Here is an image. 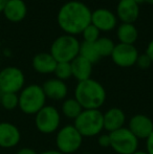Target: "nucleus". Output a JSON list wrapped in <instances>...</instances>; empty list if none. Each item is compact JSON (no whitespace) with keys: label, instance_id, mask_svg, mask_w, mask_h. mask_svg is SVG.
<instances>
[{"label":"nucleus","instance_id":"11","mask_svg":"<svg viewBox=\"0 0 153 154\" xmlns=\"http://www.w3.org/2000/svg\"><path fill=\"white\" fill-rule=\"evenodd\" d=\"M127 128L139 140H147L153 132V121L146 114L137 113L130 118Z\"/></svg>","mask_w":153,"mask_h":154},{"label":"nucleus","instance_id":"28","mask_svg":"<svg viewBox=\"0 0 153 154\" xmlns=\"http://www.w3.org/2000/svg\"><path fill=\"white\" fill-rule=\"evenodd\" d=\"M98 143L102 148L110 147V136H109V133H101L99 135Z\"/></svg>","mask_w":153,"mask_h":154},{"label":"nucleus","instance_id":"1","mask_svg":"<svg viewBox=\"0 0 153 154\" xmlns=\"http://www.w3.org/2000/svg\"><path fill=\"white\" fill-rule=\"evenodd\" d=\"M57 22L66 35L76 37L91 24V11L84 2L70 0L60 8Z\"/></svg>","mask_w":153,"mask_h":154},{"label":"nucleus","instance_id":"17","mask_svg":"<svg viewBox=\"0 0 153 154\" xmlns=\"http://www.w3.org/2000/svg\"><path fill=\"white\" fill-rule=\"evenodd\" d=\"M2 13L11 22H20L26 16L27 6L23 0H8Z\"/></svg>","mask_w":153,"mask_h":154},{"label":"nucleus","instance_id":"31","mask_svg":"<svg viewBox=\"0 0 153 154\" xmlns=\"http://www.w3.org/2000/svg\"><path fill=\"white\" fill-rule=\"evenodd\" d=\"M145 54L150 58V59H151V61L153 63V39L149 42V44H148L147 48H146V53Z\"/></svg>","mask_w":153,"mask_h":154},{"label":"nucleus","instance_id":"37","mask_svg":"<svg viewBox=\"0 0 153 154\" xmlns=\"http://www.w3.org/2000/svg\"><path fill=\"white\" fill-rule=\"evenodd\" d=\"M41 1H44V0H41Z\"/></svg>","mask_w":153,"mask_h":154},{"label":"nucleus","instance_id":"33","mask_svg":"<svg viewBox=\"0 0 153 154\" xmlns=\"http://www.w3.org/2000/svg\"><path fill=\"white\" fill-rule=\"evenodd\" d=\"M6 2H8V0H0V13L3 12V8L5 6Z\"/></svg>","mask_w":153,"mask_h":154},{"label":"nucleus","instance_id":"5","mask_svg":"<svg viewBox=\"0 0 153 154\" xmlns=\"http://www.w3.org/2000/svg\"><path fill=\"white\" fill-rule=\"evenodd\" d=\"M81 43L75 36L62 35L54 40L50 46V54L58 63H70L79 56Z\"/></svg>","mask_w":153,"mask_h":154},{"label":"nucleus","instance_id":"27","mask_svg":"<svg viewBox=\"0 0 153 154\" xmlns=\"http://www.w3.org/2000/svg\"><path fill=\"white\" fill-rule=\"evenodd\" d=\"M151 64H152L151 59L146 54H143V55H139V58H137V61L135 65H137L142 69H147L149 68Z\"/></svg>","mask_w":153,"mask_h":154},{"label":"nucleus","instance_id":"6","mask_svg":"<svg viewBox=\"0 0 153 154\" xmlns=\"http://www.w3.org/2000/svg\"><path fill=\"white\" fill-rule=\"evenodd\" d=\"M83 136L74 125H65L61 127L56 134L57 150L63 154L76 153L82 146Z\"/></svg>","mask_w":153,"mask_h":154},{"label":"nucleus","instance_id":"3","mask_svg":"<svg viewBox=\"0 0 153 154\" xmlns=\"http://www.w3.org/2000/svg\"><path fill=\"white\" fill-rule=\"evenodd\" d=\"M18 108L27 116H36L45 105L46 97L42 89V86L38 84H29L24 86L18 93Z\"/></svg>","mask_w":153,"mask_h":154},{"label":"nucleus","instance_id":"35","mask_svg":"<svg viewBox=\"0 0 153 154\" xmlns=\"http://www.w3.org/2000/svg\"><path fill=\"white\" fill-rule=\"evenodd\" d=\"M144 2H146V3H148V4H152L153 5V0H144Z\"/></svg>","mask_w":153,"mask_h":154},{"label":"nucleus","instance_id":"24","mask_svg":"<svg viewBox=\"0 0 153 154\" xmlns=\"http://www.w3.org/2000/svg\"><path fill=\"white\" fill-rule=\"evenodd\" d=\"M0 104L5 110H14L18 108L19 97L18 93L5 92L0 95Z\"/></svg>","mask_w":153,"mask_h":154},{"label":"nucleus","instance_id":"29","mask_svg":"<svg viewBox=\"0 0 153 154\" xmlns=\"http://www.w3.org/2000/svg\"><path fill=\"white\" fill-rule=\"evenodd\" d=\"M146 152L148 154H153V132L146 140Z\"/></svg>","mask_w":153,"mask_h":154},{"label":"nucleus","instance_id":"13","mask_svg":"<svg viewBox=\"0 0 153 154\" xmlns=\"http://www.w3.org/2000/svg\"><path fill=\"white\" fill-rule=\"evenodd\" d=\"M21 140V132L15 124L0 122V148L12 149Z\"/></svg>","mask_w":153,"mask_h":154},{"label":"nucleus","instance_id":"19","mask_svg":"<svg viewBox=\"0 0 153 154\" xmlns=\"http://www.w3.org/2000/svg\"><path fill=\"white\" fill-rule=\"evenodd\" d=\"M92 65L93 64L90 63L88 60L84 59L81 56H78L76 59H74L70 62L72 77L78 82L90 79L92 73Z\"/></svg>","mask_w":153,"mask_h":154},{"label":"nucleus","instance_id":"21","mask_svg":"<svg viewBox=\"0 0 153 154\" xmlns=\"http://www.w3.org/2000/svg\"><path fill=\"white\" fill-rule=\"evenodd\" d=\"M83 108L75 97L63 100L61 105V113L68 120H76L79 114L83 111Z\"/></svg>","mask_w":153,"mask_h":154},{"label":"nucleus","instance_id":"26","mask_svg":"<svg viewBox=\"0 0 153 154\" xmlns=\"http://www.w3.org/2000/svg\"><path fill=\"white\" fill-rule=\"evenodd\" d=\"M100 31L96 29L94 25L89 24L83 32H82V37H83L84 42L94 43L99 38H100Z\"/></svg>","mask_w":153,"mask_h":154},{"label":"nucleus","instance_id":"9","mask_svg":"<svg viewBox=\"0 0 153 154\" xmlns=\"http://www.w3.org/2000/svg\"><path fill=\"white\" fill-rule=\"evenodd\" d=\"M25 84V75L20 68L8 66L0 70V93H19Z\"/></svg>","mask_w":153,"mask_h":154},{"label":"nucleus","instance_id":"4","mask_svg":"<svg viewBox=\"0 0 153 154\" xmlns=\"http://www.w3.org/2000/svg\"><path fill=\"white\" fill-rule=\"evenodd\" d=\"M72 125L83 137L100 135L104 130L103 112L100 109H84Z\"/></svg>","mask_w":153,"mask_h":154},{"label":"nucleus","instance_id":"7","mask_svg":"<svg viewBox=\"0 0 153 154\" xmlns=\"http://www.w3.org/2000/svg\"><path fill=\"white\" fill-rule=\"evenodd\" d=\"M110 148L118 154H133L139 150V140L131 133L127 127L109 133Z\"/></svg>","mask_w":153,"mask_h":154},{"label":"nucleus","instance_id":"38","mask_svg":"<svg viewBox=\"0 0 153 154\" xmlns=\"http://www.w3.org/2000/svg\"><path fill=\"white\" fill-rule=\"evenodd\" d=\"M118 1H120V0H118Z\"/></svg>","mask_w":153,"mask_h":154},{"label":"nucleus","instance_id":"25","mask_svg":"<svg viewBox=\"0 0 153 154\" xmlns=\"http://www.w3.org/2000/svg\"><path fill=\"white\" fill-rule=\"evenodd\" d=\"M55 75L57 79L61 80V81L65 82L66 80L70 79L72 77V66H70V63H66V62H61L58 63L57 66L55 69Z\"/></svg>","mask_w":153,"mask_h":154},{"label":"nucleus","instance_id":"2","mask_svg":"<svg viewBox=\"0 0 153 154\" xmlns=\"http://www.w3.org/2000/svg\"><path fill=\"white\" fill-rule=\"evenodd\" d=\"M75 99L83 109H100L106 102L104 86L94 79L78 82L75 88Z\"/></svg>","mask_w":153,"mask_h":154},{"label":"nucleus","instance_id":"32","mask_svg":"<svg viewBox=\"0 0 153 154\" xmlns=\"http://www.w3.org/2000/svg\"><path fill=\"white\" fill-rule=\"evenodd\" d=\"M39 154H63V153L60 152L59 150H53V149H50V150H45Z\"/></svg>","mask_w":153,"mask_h":154},{"label":"nucleus","instance_id":"15","mask_svg":"<svg viewBox=\"0 0 153 154\" xmlns=\"http://www.w3.org/2000/svg\"><path fill=\"white\" fill-rule=\"evenodd\" d=\"M41 86L46 99L53 100V101H62L67 97V85L64 81H61L57 78L46 80Z\"/></svg>","mask_w":153,"mask_h":154},{"label":"nucleus","instance_id":"22","mask_svg":"<svg viewBox=\"0 0 153 154\" xmlns=\"http://www.w3.org/2000/svg\"><path fill=\"white\" fill-rule=\"evenodd\" d=\"M79 56L83 57L84 59L88 60L90 63L94 64L101 59L100 55H99L98 51L96 48L94 43H89V42H82L80 45V53Z\"/></svg>","mask_w":153,"mask_h":154},{"label":"nucleus","instance_id":"20","mask_svg":"<svg viewBox=\"0 0 153 154\" xmlns=\"http://www.w3.org/2000/svg\"><path fill=\"white\" fill-rule=\"evenodd\" d=\"M116 37L120 43L134 45L139 38V31L134 24L131 23H121L116 29Z\"/></svg>","mask_w":153,"mask_h":154},{"label":"nucleus","instance_id":"34","mask_svg":"<svg viewBox=\"0 0 153 154\" xmlns=\"http://www.w3.org/2000/svg\"><path fill=\"white\" fill-rule=\"evenodd\" d=\"M133 154H148L146 151H143V150H137V151H135Z\"/></svg>","mask_w":153,"mask_h":154},{"label":"nucleus","instance_id":"30","mask_svg":"<svg viewBox=\"0 0 153 154\" xmlns=\"http://www.w3.org/2000/svg\"><path fill=\"white\" fill-rule=\"evenodd\" d=\"M16 154H39L37 151L34 150L33 148H29V147H23V148L19 149L16 152Z\"/></svg>","mask_w":153,"mask_h":154},{"label":"nucleus","instance_id":"8","mask_svg":"<svg viewBox=\"0 0 153 154\" xmlns=\"http://www.w3.org/2000/svg\"><path fill=\"white\" fill-rule=\"evenodd\" d=\"M61 112L51 105H45L35 116V126L39 132L51 134L60 129Z\"/></svg>","mask_w":153,"mask_h":154},{"label":"nucleus","instance_id":"23","mask_svg":"<svg viewBox=\"0 0 153 154\" xmlns=\"http://www.w3.org/2000/svg\"><path fill=\"white\" fill-rule=\"evenodd\" d=\"M94 45H96V48L101 58L110 57L113 51V48L115 46V42L108 37H100L94 42Z\"/></svg>","mask_w":153,"mask_h":154},{"label":"nucleus","instance_id":"14","mask_svg":"<svg viewBox=\"0 0 153 154\" xmlns=\"http://www.w3.org/2000/svg\"><path fill=\"white\" fill-rule=\"evenodd\" d=\"M116 18L122 23H133L139 16V4L133 0H120L116 5Z\"/></svg>","mask_w":153,"mask_h":154},{"label":"nucleus","instance_id":"16","mask_svg":"<svg viewBox=\"0 0 153 154\" xmlns=\"http://www.w3.org/2000/svg\"><path fill=\"white\" fill-rule=\"evenodd\" d=\"M103 121L104 130L110 133L124 127L126 122V114L121 108L112 107L103 113Z\"/></svg>","mask_w":153,"mask_h":154},{"label":"nucleus","instance_id":"18","mask_svg":"<svg viewBox=\"0 0 153 154\" xmlns=\"http://www.w3.org/2000/svg\"><path fill=\"white\" fill-rule=\"evenodd\" d=\"M58 62L49 53H39L33 58L32 65L35 71L41 75H49L55 72Z\"/></svg>","mask_w":153,"mask_h":154},{"label":"nucleus","instance_id":"36","mask_svg":"<svg viewBox=\"0 0 153 154\" xmlns=\"http://www.w3.org/2000/svg\"><path fill=\"white\" fill-rule=\"evenodd\" d=\"M134 2H136L137 4H141V3H143L144 2V0H133Z\"/></svg>","mask_w":153,"mask_h":154},{"label":"nucleus","instance_id":"10","mask_svg":"<svg viewBox=\"0 0 153 154\" xmlns=\"http://www.w3.org/2000/svg\"><path fill=\"white\" fill-rule=\"evenodd\" d=\"M139 55L137 48L134 45L118 43L115 46L110 57L116 66L128 68L136 64Z\"/></svg>","mask_w":153,"mask_h":154},{"label":"nucleus","instance_id":"12","mask_svg":"<svg viewBox=\"0 0 153 154\" xmlns=\"http://www.w3.org/2000/svg\"><path fill=\"white\" fill-rule=\"evenodd\" d=\"M91 24L100 32H110L115 29L118 18L115 13L107 8H96L91 12Z\"/></svg>","mask_w":153,"mask_h":154}]
</instances>
